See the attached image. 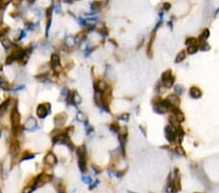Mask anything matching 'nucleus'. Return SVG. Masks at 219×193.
<instances>
[{"label": "nucleus", "instance_id": "22", "mask_svg": "<svg viewBox=\"0 0 219 193\" xmlns=\"http://www.w3.org/2000/svg\"><path fill=\"white\" fill-rule=\"evenodd\" d=\"M198 47H199V50L202 51V52H207V51L210 50L209 44L207 43V41H202V42H200V45Z\"/></svg>", "mask_w": 219, "mask_h": 193}, {"label": "nucleus", "instance_id": "8", "mask_svg": "<svg viewBox=\"0 0 219 193\" xmlns=\"http://www.w3.org/2000/svg\"><path fill=\"white\" fill-rule=\"evenodd\" d=\"M189 96L191 97L192 99H200L203 96V92L201 90L200 88L197 87V86H192L190 89H189Z\"/></svg>", "mask_w": 219, "mask_h": 193}, {"label": "nucleus", "instance_id": "13", "mask_svg": "<svg viewBox=\"0 0 219 193\" xmlns=\"http://www.w3.org/2000/svg\"><path fill=\"white\" fill-rule=\"evenodd\" d=\"M24 127H25V129H26V130L31 131V130H33L34 128L37 127V122H36V120H35L33 117H28V118L26 119L25 123L24 124Z\"/></svg>", "mask_w": 219, "mask_h": 193}, {"label": "nucleus", "instance_id": "16", "mask_svg": "<svg viewBox=\"0 0 219 193\" xmlns=\"http://www.w3.org/2000/svg\"><path fill=\"white\" fill-rule=\"evenodd\" d=\"M10 103H11V99L9 98L0 104V116H3L6 113V111L8 110V107L10 105Z\"/></svg>", "mask_w": 219, "mask_h": 193}, {"label": "nucleus", "instance_id": "39", "mask_svg": "<svg viewBox=\"0 0 219 193\" xmlns=\"http://www.w3.org/2000/svg\"><path fill=\"white\" fill-rule=\"evenodd\" d=\"M12 0H0V8L1 9H4L8 6V4L11 2Z\"/></svg>", "mask_w": 219, "mask_h": 193}, {"label": "nucleus", "instance_id": "56", "mask_svg": "<svg viewBox=\"0 0 219 193\" xmlns=\"http://www.w3.org/2000/svg\"><path fill=\"white\" fill-rule=\"evenodd\" d=\"M59 193H64V192H59Z\"/></svg>", "mask_w": 219, "mask_h": 193}, {"label": "nucleus", "instance_id": "11", "mask_svg": "<svg viewBox=\"0 0 219 193\" xmlns=\"http://www.w3.org/2000/svg\"><path fill=\"white\" fill-rule=\"evenodd\" d=\"M44 163L48 166H54L57 163V156L53 152H49L44 158Z\"/></svg>", "mask_w": 219, "mask_h": 193}, {"label": "nucleus", "instance_id": "1", "mask_svg": "<svg viewBox=\"0 0 219 193\" xmlns=\"http://www.w3.org/2000/svg\"><path fill=\"white\" fill-rule=\"evenodd\" d=\"M10 118H11V123H12V128H13L14 134L19 135L22 132V125H21V114H20L19 110H18L17 105L14 106V108L12 109L11 117Z\"/></svg>", "mask_w": 219, "mask_h": 193}, {"label": "nucleus", "instance_id": "7", "mask_svg": "<svg viewBox=\"0 0 219 193\" xmlns=\"http://www.w3.org/2000/svg\"><path fill=\"white\" fill-rule=\"evenodd\" d=\"M156 32H157V29H155L152 31L151 35H150V38H149V41L147 43V50H146V55L152 59L153 57V44H154V41L156 39Z\"/></svg>", "mask_w": 219, "mask_h": 193}, {"label": "nucleus", "instance_id": "49", "mask_svg": "<svg viewBox=\"0 0 219 193\" xmlns=\"http://www.w3.org/2000/svg\"><path fill=\"white\" fill-rule=\"evenodd\" d=\"M12 1L14 2V4H15L16 6H19L22 3V0H12Z\"/></svg>", "mask_w": 219, "mask_h": 193}, {"label": "nucleus", "instance_id": "15", "mask_svg": "<svg viewBox=\"0 0 219 193\" xmlns=\"http://www.w3.org/2000/svg\"><path fill=\"white\" fill-rule=\"evenodd\" d=\"M167 100L170 102L173 106H178L180 104V97H178L175 94H171L169 95L167 98Z\"/></svg>", "mask_w": 219, "mask_h": 193}, {"label": "nucleus", "instance_id": "34", "mask_svg": "<svg viewBox=\"0 0 219 193\" xmlns=\"http://www.w3.org/2000/svg\"><path fill=\"white\" fill-rule=\"evenodd\" d=\"M118 119H119V120H121V121L128 122L129 120H130V114H129L128 112H124V113H122L121 115L118 116Z\"/></svg>", "mask_w": 219, "mask_h": 193}, {"label": "nucleus", "instance_id": "42", "mask_svg": "<svg viewBox=\"0 0 219 193\" xmlns=\"http://www.w3.org/2000/svg\"><path fill=\"white\" fill-rule=\"evenodd\" d=\"M99 32L101 35H103V36H107L108 35V29L105 27V26H102V27L99 30Z\"/></svg>", "mask_w": 219, "mask_h": 193}, {"label": "nucleus", "instance_id": "54", "mask_svg": "<svg viewBox=\"0 0 219 193\" xmlns=\"http://www.w3.org/2000/svg\"><path fill=\"white\" fill-rule=\"evenodd\" d=\"M128 193H136V192H132V191H128Z\"/></svg>", "mask_w": 219, "mask_h": 193}, {"label": "nucleus", "instance_id": "35", "mask_svg": "<svg viewBox=\"0 0 219 193\" xmlns=\"http://www.w3.org/2000/svg\"><path fill=\"white\" fill-rule=\"evenodd\" d=\"M0 88L3 89V90H9L10 85L5 79H1V80H0Z\"/></svg>", "mask_w": 219, "mask_h": 193}, {"label": "nucleus", "instance_id": "50", "mask_svg": "<svg viewBox=\"0 0 219 193\" xmlns=\"http://www.w3.org/2000/svg\"><path fill=\"white\" fill-rule=\"evenodd\" d=\"M2 18H3V15H2V12H0V25L2 24Z\"/></svg>", "mask_w": 219, "mask_h": 193}, {"label": "nucleus", "instance_id": "3", "mask_svg": "<svg viewBox=\"0 0 219 193\" xmlns=\"http://www.w3.org/2000/svg\"><path fill=\"white\" fill-rule=\"evenodd\" d=\"M165 137H166V140L170 143H175V128H173L171 125H167L165 127Z\"/></svg>", "mask_w": 219, "mask_h": 193}, {"label": "nucleus", "instance_id": "4", "mask_svg": "<svg viewBox=\"0 0 219 193\" xmlns=\"http://www.w3.org/2000/svg\"><path fill=\"white\" fill-rule=\"evenodd\" d=\"M50 103H40L36 108V113L37 116L40 119H44L45 117H47V115L49 114L50 112Z\"/></svg>", "mask_w": 219, "mask_h": 193}, {"label": "nucleus", "instance_id": "28", "mask_svg": "<svg viewBox=\"0 0 219 193\" xmlns=\"http://www.w3.org/2000/svg\"><path fill=\"white\" fill-rule=\"evenodd\" d=\"M72 94H73V102H74V104L75 105L80 104V103H82V98L80 97V95H79L76 91H73Z\"/></svg>", "mask_w": 219, "mask_h": 193}, {"label": "nucleus", "instance_id": "25", "mask_svg": "<svg viewBox=\"0 0 219 193\" xmlns=\"http://www.w3.org/2000/svg\"><path fill=\"white\" fill-rule=\"evenodd\" d=\"M199 51V47L198 45H191V46H188L187 49H186V53L188 55H194Z\"/></svg>", "mask_w": 219, "mask_h": 193}, {"label": "nucleus", "instance_id": "5", "mask_svg": "<svg viewBox=\"0 0 219 193\" xmlns=\"http://www.w3.org/2000/svg\"><path fill=\"white\" fill-rule=\"evenodd\" d=\"M51 66L55 70L56 73H59L62 71V65H60V57L58 54H53L51 57Z\"/></svg>", "mask_w": 219, "mask_h": 193}, {"label": "nucleus", "instance_id": "12", "mask_svg": "<svg viewBox=\"0 0 219 193\" xmlns=\"http://www.w3.org/2000/svg\"><path fill=\"white\" fill-rule=\"evenodd\" d=\"M175 136H176L175 141H177V143L180 144V143L183 141L184 137H185V131L183 130V128H182L180 125H179L178 127L175 128Z\"/></svg>", "mask_w": 219, "mask_h": 193}, {"label": "nucleus", "instance_id": "47", "mask_svg": "<svg viewBox=\"0 0 219 193\" xmlns=\"http://www.w3.org/2000/svg\"><path fill=\"white\" fill-rule=\"evenodd\" d=\"M99 183V181H95V183L91 184V186H90V189H93V188H96V185H97Z\"/></svg>", "mask_w": 219, "mask_h": 193}, {"label": "nucleus", "instance_id": "17", "mask_svg": "<svg viewBox=\"0 0 219 193\" xmlns=\"http://www.w3.org/2000/svg\"><path fill=\"white\" fill-rule=\"evenodd\" d=\"M186 57H187L186 50H181L178 54H177V55H176L175 59H174V62H175V63H180V62H182L184 59H186Z\"/></svg>", "mask_w": 219, "mask_h": 193}, {"label": "nucleus", "instance_id": "37", "mask_svg": "<svg viewBox=\"0 0 219 193\" xmlns=\"http://www.w3.org/2000/svg\"><path fill=\"white\" fill-rule=\"evenodd\" d=\"M175 153L177 154L178 156H186V153H185V150L183 149L180 145H178V146L175 148Z\"/></svg>", "mask_w": 219, "mask_h": 193}, {"label": "nucleus", "instance_id": "20", "mask_svg": "<svg viewBox=\"0 0 219 193\" xmlns=\"http://www.w3.org/2000/svg\"><path fill=\"white\" fill-rule=\"evenodd\" d=\"M76 43H77V41H76L74 36H67L66 39H65V45L68 48H72L73 46L76 45Z\"/></svg>", "mask_w": 219, "mask_h": 193}, {"label": "nucleus", "instance_id": "27", "mask_svg": "<svg viewBox=\"0 0 219 193\" xmlns=\"http://www.w3.org/2000/svg\"><path fill=\"white\" fill-rule=\"evenodd\" d=\"M101 8V2L100 1H94L93 3L91 4V9L93 12H99Z\"/></svg>", "mask_w": 219, "mask_h": 193}, {"label": "nucleus", "instance_id": "44", "mask_svg": "<svg viewBox=\"0 0 219 193\" xmlns=\"http://www.w3.org/2000/svg\"><path fill=\"white\" fill-rule=\"evenodd\" d=\"M92 169H93V171L95 172L96 174H99V173H101V169L99 168V166L93 165V166H92Z\"/></svg>", "mask_w": 219, "mask_h": 193}, {"label": "nucleus", "instance_id": "41", "mask_svg": "<svg viewBox=\"0 0 219 193\" xmlns=\"http://www.w3.org/2000/svg\"><path fill=\"white\" fill-rule=\"evenodd\" d=\"M52 15H53V7H49V8L46 10L47 19H52Z\"/></svg>", "mask_w": 219, "mask_h": 193}, {"label": "nucleus", "instance_id": "46", "mask_svg": "<svg viewBox=\"0 0 219 193\" xmlns=\"http://www.w3.org/2000/svg\"><path fill=\"white\" fill-rule=\"evenodd\" d=\"M138 128H139V131H140L142 134H143V136H144V137H146V129H145L143 126H141V125H139Z\"/></svg>", "mask_w": 219, "mask_h": 193}, {"label": "nucleus", "instance_id": "33", "mask_svg": "<svg viewBox=\"0 0 219 193\" xmlns=\"http://www.w3.org/2000/svg\"><path fill=\"white\" fill-rule=\"evenodd\" d=\"M76 119H77V121H79V122H85L87 120L85 113L82 111L77 112V114H76Z\"/></svg>", "mask_w": 219, "mask_h": 193}, {"label": "nucleus", "instance_id": "23", "mask_svg": "<svg viewBox=\"0 0 219 193\" xmlns=\"http://www.w3.org/2000/svg\"><path fill=\"white\" fill-rule=\"evenodd\" d=\"M184 93H185V89H184V87H183L182 85L177 84V85L174 86V94H175V95H177L178 97H180V96H182Z\"/></svg>", "mask_w": 219, "mask_h": 193}, {"label": "nucleus", "instance_id": "32", "mask_svg": "<svg viewBox=\"0 0 219 193\" xmlns=\"http://www.w3.org/2000/svg\"><path fill=\"white\" fill-rule=\"evenodd\" d=\"M33 158H34L33 153L29 152V151H25L22 156V161H24V160H30V159H33Z\"/></svg>", "mask_w": 219, "mask_h": 193}, {"label": "nucleus", "instance_id": "6", "mask_svg": "<svg viewBox=\"0 0 219 193\" xmlns=\"http://www.w3.org/2000/svg\"><path fill=\"white\" fill-rule=\"evenodd\" d=\"M67 121V114L65 112H60L58 113L57 115H55L54 117V123L56 125L57 128H60L66 123Z\"/></svg>", "mask_w": 219, "mask_h": 193}, {"label": "nucleus", "instance_id": "9", "mask_svg": "<svg viewBox=\"0 0 219 193\" xmlns=\"http://www.w3.org/2000/svg\"><path fill=\"white\" fill-rule=\"evenodd\" d=\"M10 154L12 156H16L18 155V153L21 151V144L18 140H13L11 144H10V148H9Z\"/></svg>", "mask_w": 219, "mask_h": 193}, {"label": "nucleus", "instance_id": "21", "mask_svg": "<svg viewBox=\"0 0 219 193\" xmlns=\"http://www.w3.org/2000/svg\"><path fill=\"white\" fill-rule=\"evenodd\" d=\"M209 35H210L209 30H208L207 28H206V29H204V30H203V32H202V33L200 34L199 41H200V42H202V41H207V38L209 37Z\"/></svg>", "mask_w": 219, "mask_h": 193}, {"label": "nucleus", "instance_id": "2", "mask_svg": "<svg viewBox=\"0 0 219 193\" xmlns=\"http://www.w3.org/2000/svg\"><path fill=\"white\" fill-rule=\"evenodd\" d=\"M76 153H77V158H78V167L80 169V171L82 173H85L87 171V151L86 147L82 145L79 146L76 149Z\"/></svg>", "mask_w": 219, "mask_h": 193}, {"label": "nucleus", "instance_id": "24", "mask_svg": "<svg viewBox=\"0 0 219 193\" xmlns=\"http://www.w3.org/2000/svg\"><path fill=\"white\" fill-rule=\"evenodd\" d=\"M1 44H2V46H3L6 50H10V49L13 47V42L10 40V39H8V38H4V39H2Z\"/></svg>", "mask_w": 219, "mask_h": 193}, {"label": "nucleus", "instance_id": "30", "mask_svg": "<svg viewBox=\"0 0 219 193\" xmlns=\"http://www.w3.org/2000/svg\"><path fill=\"white\" fill-rule=\"evenodd\" d=\"M119 129H120V126H119V124H118L117 122H113V123H111V124L109 125V130L111 132H113V133H115V134H118Z\"/></svg>", "mask_w": 219, "mask_h": 193}, {"label": "nucleus", "instance_id": "57", "mask_svg": "<svg viewBox=\"0 0 219 193\" xmlns=\"http://www.w3.org/2000/svg\"><path fill=\"white\" fill-rule=\"evenodd\" d=\"M196 193H201V192H196Z\"/></svg>", "mask_w": 219, "mask_h": 193}, {"label": "nucleus", "instance_id": "18", "mask_svg": "<svg viewBox=\"0 0 219 193\" xmlns=\"http://www.w3.org/2000/svg\"><path fill=\"white\" fill-rule=\"evenodd\" d=\"M154 111L156 112V113H158V114H165V113H167L169 110H167V108H165V107L159 103H157V104H154Z\"/></svg>", "mask_w": 219, "mask_h": 193}, {"label": "nucleus", "instance_id": "26", "mask_svg": "<svg viewBox=\"0 0 219 193\" xmlns=\"http://www.w3.org/2000/svg\"><path fill=\"white\" fill-rule=\"evenodd\" d=\"M169 121H170V125H171L173 128H176L179 126V123L178 120L176 119V117L174 115H173V113H171V115H170V117H169Z\"/></svg>", "mask_w": 219, "mask_h": 193}, {"label": "nucleus", "instance_id": "43", "mask_svg": "<svg viewBox=\"0 0 219 193\" xmlns=\"http://www.w3.org/2000/svg\"><path fill=\"white\" fill-rule=\"evenodd\" d=\"M69 92L70 91L68 90L67 88H63L62 90V93H60V96L63 97V99H66V97L68 96V94H69Z\"/></svg>", "mask_w": 219, "mask_h": 193}, {"label": "nucleus", "instance_id": "45", "mask_svg": "<svg viewBox=\"0 0 219 193\" xmlns=\"http://www.w3.org/2000/svg\"><path fill=\"white\" fill-rule=\"evenodd\" d=\"M170 7H171V5H170V3H169V2H165V3L163 4V9L165 10V11H169V10L170 9Z\"/></svg>", "mask_w": 219, "mask_h": 193}, {"label": "nucleus", "instance_id": "10", "mask_svg": "<svg viewBox=\"0 0 219 193\" xmlns=\"http://www.w3.org/2000/svg\"><path fill=\"white\" fill-rule=\"evenodd\" d=\"M171 112H173V115L176 117V119L178 120L179 123H181V122H184V120H185V115H184V113L182 112V110L179 108L178 106H175V107H173V108L171 109Z\"/></svg>", "mask_w": 219, "mask_h": 193}, {"label": "nucleus", "instance_id": "14", "mask_svg": "<svg viewBox=\"0 0 219 193\" xmlns=\"http://www.w3.org/2000/svg\"><path fill=\"white\" fill-rule=\"evenodd\" d=\"M107 89H108L107 83H106L105 81H103V80H99V81H96V84H95V90L100 91V92H102V93H104Z\"/></svg>", "mask_w": 219, "mask_h": 193}, {"label": "nucleus", "instance_id": "36", "mask_svg": "<svg viewBox=\"0 0 219 193\" xmlns=\"http://www.w3.org/2000/svg\"><path fill=\"white\" fill-rule=\"evenodd\" d=\"M16 61V58H15V55L13 53H11L9 55V56L7 57L6 59V65H12L13 62Z\"/></svg>", "mask_w": 219, "mask_h": 193}, {"label": "nucleus", "instance_id": "53", "mask_svg": "<svg viewBox=\"0 0 219 193\" xmlns=\"http://www.w3.org/2000/svg\"><path fill=\"white\" fill-rule=\"evenodd\" d=\"M1 70H2V66L0 65V71H1Z\"/></svg>", "mask_w": 219, "mask_h": 193}, {"label": "nucleus", "instance_id": "52", "mask_svg": "<svg viewBox=\"0 0 219 193\" xmlns=\"http://www.w3.org/2000/svg\"><path fill=\"white\" fill-rule=\"evenodd\" d=\"M34 1H35V0H28V2H29V3H33Z\"/></svg>", "mask_w": 219, "mask_h": 193}, {"label": "nucleus", "instance_id": "48", "mask_svg": "<svg viewBox=\"0 0 219 193\" xmlns=\"http://www.w3.org/2000/svg\"><path fill=\"white\" fill-rule=\"evenodd\" d=\"M54 10H55L57 13H59L60 12V6H59V5H55V6H54Z\"/></svg>", "mask_w": 219, "mask_h": 193}, {"label": "nucleus", "instance_id": "38", "mask_svg": "<svg viewBox=\"0 0 219 193\" xmlns=\"http://www.w3.org/2000/svg\"><path fill=\"white\" fill-rule=\"evenodd\" d=\"M35 189V187L33 186V185H27L26 187H25L24 188V190H22V193H31L33 190Z\"/></svg>", "mask_w": 219, "mask_h": 193}, {"label": "nucleus", "instance_id": "51", "mask_svg": "<svg viewBox=\"0 0 219 193\" xmlns=\"http://www.w3.org/2000/svg\"><path fill=\"white\" fill-rule=\"evenodd\" d=\"M167 25H169L170 28H171V29H173V22H169V24H167Z\"/></svg>", "mask_w": 219, "mask_h": 193}, {"label": "nucleus", "instance_id": "40", "mask_svg": "<svg viewBox=\"0 0 219 193\" xmlns=\"http://www.w3.org/2000/svg\"><path fill=\"white\" fill-rule=\"evenodd\" d=\"M82 181L85 182V183H92L93 182V180H92V178L90 177V176H88V174H86V176H83L82 177Z\"/></svg>", "mask_w": 219, "mask_h": 193}, {"label": "nucleus", "instance_id": "55", "mask_svg": "<svg viewBox=\"0 0 219 193\" xmlns=\"http://www.w3.org/2000/svg\"><path fill=\"white\" fill-rule=\"evenodd\" d=\"M1 134H2V133H1V130H0V137H1Z\"/></svg>", "mask_w": 219, "mask_h": 193}, {"label": "nucleus", "instance_id": "29", "mask_svg": "<svg viewBox=\"0 0 219 193\" xmlns=\"http://www.w3.org/2000/svg\"><path fill=\"white\" fill-rule=\"evenodd\" d=\"M174 81H175V78H174V76H171V77L167 80V81L164 82L163 85L165 86V88H167V89H170V88H171L173 86V84H174Z\"/></svg>", "mask_w": 219, "mask_h": 193}, {"label": "nucleus", "instance_id": "19", "mask_svg": "<svg viewBox=\"0 0 219 193\" xmlns=\"http://www.w3.org/2000/svg\"><path fill=\"white\" fill-rule=\"evenodd\" d=\"M171 76H173V71H171L170 69H167V70H166V71H164L163 73H162V76H161V82L164 83V82L167 81Z\"/></svg>", "mask_w": 219, "mask_h": 193}, {"label": "nucleus", "instance_id": "31", "mask_svg": "<svg viewBox=\"0 0 219 193\" xmlns=\"http://www.w3.org/2000/svg\"><path fill=\"white\" fill-rule=\"evenodd\" d=\"M198 39L195 37H187L185 40V44L187 46H191V45H198L197 44Z\"/></svg>", "mask_w": 219, "mask_h": 193}]
</instances>
